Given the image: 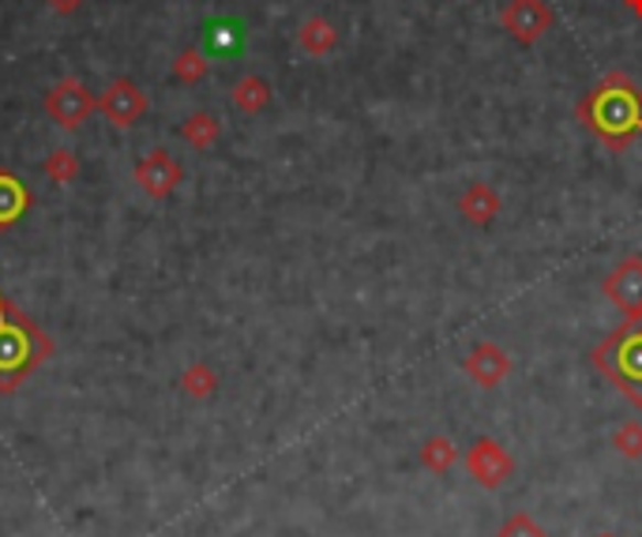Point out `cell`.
<instances>
[{
	"label": "cell",
	"mask_w": 642,
	"mask_h": 537,
	"mask_svg": "<svg viewBox=\"0 0 642 537\" xmlns=\"http://www.w3.org/2000/svg\"><path fill=\"white\" fill-rule=\"evenodd\" d=\"M575 117L604 151H628L642 136V87L628 72H609L579 98Z\"/></svg>",
	"instance_id": "6da1fadb"
},
{
	"label": "cell",
	"mask_w": 642,
	"mask_h": 537,
	"mask_svg": "<svg viewBox=\"0 0 642 537\" xmlns=\"http://www.w3.org/2000/svg\"><path fill=\"white\" fill-rule=\"evenodd\" d=\"M50 354V335L0 293V395H12Z\"/></svg>",
	"instance_id": "7a4b0ae2"
},
{
	"label": "cell",
	"mask_w": 642,
	"mask_h": 537,
	"mask_svg": "<svg viewBox=\"0 0 642 537\" xmlns=\"http://www.w3.org/2000/svg\"><path fill=\"white\" fill-rule=\"evenodd\" d=\"M42 109L61 132H79V128L98 114V98L90 95V87L79 76H61L57 83H50V90H45Z\"/></svg>",
	"instance_id": "3957f363"
},
{
	"label": "cell",
	"mask_w": 642,
	"mask_h": 537,
	"mask_svg": "<svg viewBox=\"0 0 642 537\" xmlns=\"http://www.w3.org/2000/svg\"><path fill=\"white\" fill-rule=\"evenodd\" d=\"M147 109H151V98H147L143 90H139V83L128 79V76H117L98 95V114L106 117L114 128H120V132L136 128L139 120L147 117Z\"/></svg>",
	"instance_id": "277c9868"
},
{
	"label": "cell",
	"mask_w": 642,
	"mask_h": 537,
	"mask_svg": "<svg viewBox=\"0 0 642 537\" xmlns=\"http://www.w3.org/2000/svg\"><path fill=\"white\" fill-rule=\"evenodd\" d=\"M181 178H184L181 162H176L173 154L165 151V147H154V151H147L143 159L136 162V170H132L136 189L143 192L147 200H154V203L170 200L173 192H176V184H181Z\"/></svg>",
	"instance_id": "5b68a950"
},
{
	"label": "cell",
	"mask_w": 642,
	"mask_h": 537,
	"mask_svg": "<svg viewBox=\"0 0 642 537\" xmlns=\"http://www.w3.org/2000/svg\"><path fill=\"white\" fill-rule=\"evenodd\" d=\"M553 8L545 0H507L500 12V26L515 39L518 45H537L553 31Z\"/></svg>",
	"instance_id": "8992f818"
},
{
	"label": "cell",
	"mask_w": 642,
	"mask_h": 537,
	"mask_svg": "<svg viewBox=\"0 0 642 537\" xmlns=\"http://www.w3.org/2000/svg\"><path fill=\"white\" fill-rule=\"evenodd\" d=\"M598 361L628 387L631 398H642V327H631L628 335L609 342L598 354Z\"/></svg>",
	"instance_id": "52a82bcc"
},
{
	"label": "cell",
	"mask_w": 642,
	"mask_h": 537,
	"mask_svg": "<svg viewBox=\"0 0 642 537\" xmlns=\"http://www.w3.org/2000/svg\"><path fill=\"white\" fill-rule=\"evenodd\" d=\"M604 293L628 312H642V259H623L612 279L604 282Z\"/></svg>",
	"instance_id": "ba28073f"
},
{
	"label": "cell",
	"mask_w": 642,
	"mask_h": 537,
	"mask_svg": "<svg viewBox=\"0 0 642 537\" xmlns=\"http://www.w3.org/2000/svg\"><path fill=\"white\" fill-rule=\"evenodd\" d=\"M297 45H301L304 57H331L339 50V26H334L328 15H309L301 26H297Z\"/></svg>",
	"instance_id": "9c48e42d"
},
{
	"label": "cell",
	"mask_w": 642,
	"mask_h": 537,
	"mask_svg": "<svg viewBox=\"0 0 642 537\" xmlns=\"http://www.w3.org/2000/svg\"><path fill=\"white\" fill-rule=\"evenodd\" d=\"M271 83L264 76H256V72H248V76H240L234 87H229V101H234L237 114L245 117H259L267 106H271Z\"/></svg>",
	"instance_id": "30bf717a"
},
{
	"label": "cell",
	"mask_w": 642,
	"mask_h": 537,
	"mask_svg": "<svg viewBox=\"0 0 642 537\" xmlns=\"http://www.w3.org/2000/svg\"><path fill=\"white\" fill-rule=\"evenodd\" d=\"M26 207H31V192H26V184L15 178V173L0 170V229L20 222L26 215Z\"/></svg>",
	"instance_id": "8fae6325"
},
{
	"label": "cell",
	"mask_w": 642,
	"mask_h": 537,
	"mask_svg": "<svg viewBox=\"0 0 642 537\" xmlns=\"http://www.w3.org/2000/svg\"><path fill=\"white\" fill-rule=\"evenodd\" d=\"M181 140L195 147V151H211L222 140V120L207 114V109H195V114L181 120Z\"/></svg>",
	"instance_id": "7c38bea8"
},
{
	"label": "cell",
	"mask_w": 642,
	"mask_h": 537,
	"mask_svg": "<svg viewBox=\"0 0 642 537\" xmlns=\"http://www.w3.org/2000/svg\"><path fill=\"white\" fill-rule=\"evenodd\" d=\"M459 211L467 215L470 222H478V226H485V222L496 218V211H500V196L489 189L485 181H473L467 192L459 196Z\"/></svg>",
	"instance_id": "4fadbf2b"
},
{
	"label": "cell",
	"mask_w": 642,
	"mask_h": 537,
	"mask_svg": "<svg viewBox=\"0 0 642 537\" xmlns=\"http://www.w3.org/2000/svg\"><path fill=\"white\" fill-rule=\"evenodd\" d=\"M211 72V57L203 53V45H189V50H181L173 57V79L184 83V87H195V83H203Z\"/></svg>",
	"instance_id": "5bb4252c"
},
{
	"label": "cell",
	"mask_w": 642,
	"mask_h": 537,
	"mask_svg": "<svg viewBox=\"0 0 642 537\" xmlns=\"http://www.w3.org/2000/svg\"><path fill=\"white\" fill-rule=\"evenodd\" d=\"M240 50V23L226 20V23H211L207 34H203V53L214 57H229V53Z\"/></svg>",
	"instance_id": "9a60e30c"
},
{
	"label": "cell",
	"mask_w": 642,
	"mask_h": 537,
	"mask_svg": "<svg viewBox=\"0 0 642 537\" xmlns=\"http://www.w3.org/2000/svg\"><path fill=\"white\" fill-rule=\"evenodd\" d=\"M42 173L53 184H72L79 178V159L72 151H64V147H57V151H50L42 159Z\"/></svg>",
	"instance_id": "2e32d148"
},
{
	"label": "cell",
	"mask_w": 642,
	"mask_h": 537,
	"mask_svg": "<svg viewBox=\"0 0 642 537\" xmlns=\"http://www.w3.org/2000/svg\"><path fill=\"white\" fill-rule=\"evenodd\" d=\"M214 387H218V376H214V368H207L203 361H192L181 373V391L189 398H207L214 395Z\"/></svg>",
	"instance_id": "e0dca14e"
},
{
	"label": "cell",
	"mask_w": 642,
	"mask_h": 537,
	"mask_svg": "<svg viewBox=\"0 0 642 537\" xmlns=\"http://www.w3.org/2000/svg\"><path fill=\"white\" fill-rule=\"evenodd\" d=\"M470 368L478 373L485 384H492V379H500L504 376V368H507V361H504V354L500 350H492V346H481L478 354L470 357Z\"/></svg>",
	"instance_id": "ac0fdd59"
},
{
	"label": "cell",
	"mask_w": 642,
	"mask_h": 537,
	"mask_svg": "<svg viewBox=\"0 0 642 537\" xmlns=\"http://www.w3.org/2000/svg\"><path fill=\"white\" fill-rule=\"evenodd\" d=\"M83 4H87V0H45V8H50L53 15H76Z\"/></svg>",
	"instance_id": "d6986e66"
},
{
	"label": "cell",
	"mask_w": 642,
	"mask_h": 537,
	"mask_svg": "<svg viewBox=\"0 0 642 537\" xmlns=\"http://www.w3.org/2000/svg\"><path fill=\"white\" fill-rule=\"evenodd\" d=\"M623 8H628L631 15H639V20H642V0H623Z\"/></svg>",
	"instance_id": "ffe728a7"
}]
</instances>
